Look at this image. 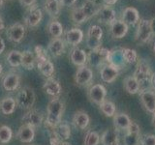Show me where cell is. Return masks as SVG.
I'll return each instance as SVG.
<instances>
[{
	"instance_id": "obj_1",
	"label": "cell",
	"mask_w": 155,
	"mask_h": 145,
	"mask_svg": "<svg viewBox=\"0 0 155 145\" xmlns=\"http://www.w3.org/2000/svg\"><path fill=\"white\" fill-rule=\"evenodd\" d=\"M63 112H64V103L59 98H52L48 105L47 118L45 126L48 130H52L61 122Z\"/></svg>"
},
{
	"instance_id": "obj_2",
	"label": "cell",
	"mask_w": 155,
	"mask_h": 145,
	"mask_svg": "<svg viewBox=\"0 0 155 145\" xmlns=\"http://www.w3.org/2000/svg\"><path fill=\"white\" fill-rule=\"evenodd\" d=\"M133 76L139 81L140 90L147 89V85L150 84V77L152 76V72L151 70H150V66L148 65V63L147 61H144L143 59L139 60Z\"/></svg>"
},
{
	"instance_id": "obj_3",
	"label": "cell",
	"mask_w": 155,
	"mask_h": 145,
	"mask_svg": "<svg viewBox=\"0 0 155 145\" xmlns=\"http://www.w3.org/2000/svg\"><path fill=\"white\" fill-rule=\"evenodd\" d=\"M17 105L22 109L29 110L32 108V106L35 104L36 96L34 90L29 86L22 87V88L18 92L16 97Z\"/></svg>"
},
{
	"instance_id": "obj_4",
	"label": "cell",
	"mask_w": 155,
	"mask_h": 145,
	"mask_svg": "<svg viewBox=\"0 0 155 145\" xmlns=\"http://www.w3.org/2000/svg\"><path fill=\"white\" fill-rule=\"evenodd\" d=\"M111 50H108L106 47H98L96 50H91L89 54H87V62H89L91 66L99 67L105 61L109 62Z\"/></svg>"
},
{
	"instance_id": "obj_5",
	"label": "cell",
	"mask_w": 155,
	"mask_h": 145,
	"mask_svg": "<svg viewBox=\"0 0 155 145\" xmlns=\"http://www.w3.org/2000/svg\"><path fill=\"white\" fill-rule=\"evenodd\" d=\"M153 36V33L150 26V21L148 19H140L138 22V28L136 31L135 39L136 42L139 44H145L149 42V40Z\"/></svg>"
},
{
	"instance_id": "obj_6",
	"label": "cell",
	"mask_w": 155,
	"mask_h": 145,
	"mask_svg": "<svg viewBox=\"0 0 155 145\" xmlns=\"http://www.w3.org/2000/svg\"><path fill=\"white\" fill-rule=\"evenodd\" d=\"M102 37H103V30L99 25H91L87 31L86 44L91 50H96L101 47Z\"/></svg>"
},
{
	"instance_id": "obj_7",
	"label": "cell",
	"mask_w": 155,
	"mask_h": 145,
	"mask_svg": "<svg viewBox=\"0 0 155 145\" xmlns=\"http://www.w3.org/2000/svg\"><path fill=\"white\" fill-rule=\"evenodd\" d=\"M107 89L103 84L97 83L91 85L87 90V97L91 103L95 105H100L106 100Z\"/></svg>"
},
{
	"instance_id": "obj_8",
	"label": "cell",
	"mask_w": 155,
	"mask_h": 145,
	"mask_svg": "<svg viewBox=\"0 0 155 145\" xmlns=\"http://www.w3.org/2000/svg\"><path fill=\"white\" fill-rule=\"evenodd\" d=\"M92 79H93V71L89 67L85 65L78 68L75 75V82L77 85L81 87L88 86Z\"/></svg>"
},
{
	"instance_id": "obj_9",
	"label": "cell",
	"mask_w": 155,
	"mask_h": 145,
	"mask_svg": "<svg viewBox=\"0 0 155 145\" xmlns=\"http://www.w3.org/2000/svg\"><path fill=\"white\" fill-rule=\"evenodd\" d=\"M140 100L145 110L152 114L155 112V90L153 88L140 90Z\"/></svg>"
},
{
	"instance_id": "obj_10",
	"label": "cell",
	"mask_w": 155,
	"mask_h": 145,
	"mask_svg": "<svg viewBox=\"0 0 155 145\" xmlns=\"http://www.w3.org/2000/svg\"><path fill=\"white\" fill-rule=\"evenodd\" d=\"M21 121L23 124L25 125H29L33 127L34 129L41 127L44 121V117L43 114L38 111L37 109H29L27 110L25 113L23 114V116L21 117Z\"/></svg>"
},
{
	"instance_id": "obj_11",
	"label": "cell",
	"mask_w": 155,
	"mask_h": 145,
	"mask_svg": "<svg viewBox=\"0 0 155 145\" xmlns=\"http://www.w3.org/2000/svg\"><path fill=\"white\" fill-rule=\"evenodd\" d=\"M140 126L132 121L130 127L126 130V134L123 137L124 145H140Z\"/></svg>"
},
{
	"instance_id": "obj_12",
	"label": "cell",
	"mask_w": 155,
	"mask_h": 145,
	"mask_svg": "<svg viewBox=\"0 0 155 145\" xmlns=\"http://www.w3.org/2000/svg\"><path fill=\"white\" fill-rule=\"evenodd\" d=\"M119 75V68L117 66H114L110 63L105 64L102 66L100 70V76L101 79L106 83H111L114 82L116 77Z\"/></svg>"
},
{
	"instance_id": "obj_13",
	"label": "cell",
	"mask_w": 155,
	"mask_h": 145,
	"mask_svg": "<svg viewBox=\"0 0 155 145\" xmlns=\"http://www.w3.org/2000/svg\"><path fill=\"white\" fill-rule=\"evenodd\" d=\"M7 36L13 43H21L25 36V27L19 22L14 23L7 29Z\"/></svg>"
},
{
	"instance_id": "obj_14",
	"label": "cell",
	"mask_w": 155,
	"mask_h": 145,
	"mask_svg": "<svg viewBox=\"0 0 155 145\" xmlns=\"http://www.w3.org/2000/svg\"><path fill=\"white\" fill-rule=\"evenodd\" d=\"M19 83H21V77L16 72H8L2 79V86L3 88L8 92L16 91Z\"/></svg>"
},
{
	"instance_id": "obj_15",
	"label": "cell",
	"mask_w": 155,
	"mask_h": 145,
	"mask_svg": "<svg viewBox=\"0 0 155 145\" xmlns=\"http://www.w3.org/2000/svg\"><path fill=\"white\" fill-rule=\"evenodd\" d=\"M43 18V13L40 8H37L35 5L30 7V10L28 11L25 18H24V22L29 27H36L40 24Z\"/></svg>"
},
{
	"instance_id": "obj_16",
	"label": "cell",
	"mask_w": 155,
	"mask_h": 145,
	"mask_svg": "<svg viewBox=\"0 0 155 145\" xmlns=\"http://www.w3.org/2000/svg\"><path fill=\"white\" fill-rule=\"evenodd\" d=\"M16 137L22 143H31L35 137V130L31 126L22 124L18 130Z\"/></svg>"
},
{
	"instance_id": "obj_17",
	"label": "cell",
	"mask_w": 155,
	"mask_h": 145,
	"mask_svg": "<svg viewBox=\"0 0 155 145\" xmlns=\"http://www.w3.org/2000/svg\"><path fill=\"white\" fill-rule=\"evenodd\" d=\"M43 90L45 93L52 98H58L62 93V87L59 81H57L54 79H47L45 83L43 85Z\"/></svg>"
},
{
	"instance_id": "obj_18",
	"label": "cell",
	"mask_w": 155,
	"mask_h": 145,
	"mask_svg": "<svg viewBox=\"0 0 155 145\" xmlns=\"http://www.w3.org/2000/svg\"><path fill=\"white\" fill-rule=\"evenodd\" d=\"M89 122H90L89 115L84 110H78L74 114V116H73L72 123L76 129L85 130L87 127H88Z\"/></svg>"
},
{
	"instance_id": "obj_19",
	"label": "cell",
	"mask_w": 155,
	"mask_h": 145,
	"mask_svg": "<svg viewBox=\"0 0 155 145\" xmlns=\"http://www.w3.org/2000/svg\"><path fill=\"white\" fill-rule=\"evenodd\" d=\"M98 21L104 24H110L113 23L114 21H116V14L113 8L110 6H103L99 11L98 14Z\"/></svg>"
},
{
	"instance_id": "obj_20",
	"label": "cell",
	"mask_w": 155,
	"mask_h": 145,
	"mask_svg": "<svg viewBox=\"0 0 155 145\" xmlns=\"http://www.w3.org/2000/svg\"><path fill=\"white\" fill-rule=\"evenodd\" d=\"M102 145H120L118 130L115 128L106 130L101 135Z\"/></svg>"
},
{
	"instance_id": "obj_21",
	"label": "cell",
	"mask_w": 155,
	"mask_h": 145,
	"mask_svg": "<svg viewBox=\"0 0 155 145\" xmlns=\"http://www.w3.org/2000/svg\"><path fill=\"white\" fill-rule=\"evenodd\" d=\"M70 60L77 67L85 66L87 63V53L81 48L75 47L70 52Z\"/></svg>"
},
{
	"instance_id": "obj_22",
	"label": "cell",
	"mask_w": 155,
	"mask_h": 145,
	"mask_svg": "<svg viewBox=\"0 0 155 145\" xmlns=\"http://www.w3.org/2000/svg\"><path fill=\"white\" fill-rule=\"evenodd\" d=\"M128 32V24L123 21H114L110 24V34L114 39H122Z\"/></svg>"
},
{
	"instance_id": "obj_23",
	"label": "cell",
	"mask_w": 155,
	"mask_h": 145,
	"mask_svg": "<svg viewBox=\"0 0 155 145\" xmlns=\"http://www.w3.org/2000/svg\"><path fill=\"white\" fill-rule=\"evenodd\" d=\"M37 68L46 79H51L52 76L54 75V65L50 59L37 60Z\"/></svg>"
},
{
	"instance_id": "obj_24",
	"label": "cell",
	"mask_w": 155,
	"mask_h": 145,
	"mask_svg": "<svg viewBox=\"0 0 155 145\" xmlns=\"http://www.w3.org/2000/svg\"><path fill=\"white\" fill-rule=\"evenodd\" d=\"M84 39V32L80 28H72L65 33V41L68 45L75 47L81 43Z\"/></svg>"
},
{
	"instance_id": "obj_25",
	"label": "cell",
	"mask_w": 155,
	"mask_h": 145,
	"mask_svg": "<svg viewBox=\"0 0 155 145\" xmlns=\"http://www.w3.org/2000/svg\"><path fill=\"white\" fill-rule=\"evenodd\" d=\"M48 50L54 57L62 55L65 50L64 41L60 38H52V40L48 45Z\"/></svg>"
},
{
	"instance_id": "obj_26",
	"label": "cell",
	"mask_w": 155,
	"mask_h": 145,
	"mask_svg": "<svg viewBox=\"0 0 155 145\" xmlns=\"http://www.w3.org/2000/svg\"><path fill=\"white\" fill-rule=\"evenodd\" d=\"M52 133H54V134L59 138L62 141H65V140L69 139L71 137V128L70 125L67 122L64 121H61V122L56 125L52 130H51Z\"/></svg>"
},
{
	"instance_id": "obj_27",
	"label": "cell",
	"mask_w": 155,
	"mask_h": 145,
	"mask_svg": "<svg viewBox=\"0 0 155 145\" xmlns=\"http://www.w3.org/2000/svg\"><path fill=\"white\" fill-rule=\"evenodd\" d=\"M131 122H132V120L126 113H115V115L114 116V125L117 130H122L126 132L130 127Z\"/></svg>"
},
{
	"instance_id": "obj_28",
	"label": "cell",
	"mask_w": 155,
	"mask_h": 145,
	"mask_svg": "<svg viewBox=\"0 0 155 145\" xmlns=\"http://www.w3.org/2000/svg\"><path fill=\"white\" fill-rule=\"evenodd\" d=\"M17 103L13 97H5L0 100V113L4 115H11L16 110Z\"/></svg>"
},
{
	"instance_id": "obj_29",
	"label": "cell",
	"mask_w": 155,
	"mask_h": 145,
	"mask_svg": "<svg viewBox=\"0 0 155 145\" xmlns=\"http://www.w3.org/2000/svg\"><path fill=\"white\" fill-rule=\"evenodd\" d=\"M122 21L126 24L135 25L140 21V14L138 10L134 7H127L122 12Z\"/></svg>"
},
{
	"instance_id": "obj_30",
	"label": "cell",
	"mask_w": 155,
	"mask_h": 145,
	"mask_svg": "<svg viewBox=\"0 0 155 145\" xmlns=\"http://www.w3.org/2000/svg\"><path fill=\"white\" fill-rule=\"evenodd\" d=\"M123 88L127 93L131 95L137 94L140 90L139 81L136 79L134 76H128L125 77L123 80Z\"/></svg>"
},
{
	"instance_id": "obj_31",
	"label": "cell",
	"mask_w": 155,
	"mask_h": 145,
	"mask_svg": "<svg viewBox=\"0 0 155 145\" xmlns=\"http://www.w3.org/2000/svg\"><path fill=\"white\" fill-rule=\"evenodd\" d=\"M102 7H103L102 6V4H96V3L87 1L86 0L81 8L82 9V11H84V13L85 14L87 19H89L91 18L97 16Z\"/></svg>"
},
{
	"instance_id": "obj_32",
	"label": "cell",
	"mask_w": 155,
	"mask_h": 145,
	"mask_svg": "<svg viewBox=\"0 0 155 145\" xmlns=\"http://www.w3.org/2000/svg\"><path fill=\"white\" fill-rule=\"evenodd\" d=\"M45 9L51 18H57L60 14L61 5L59 0H46Z\"/></svg>"
},
{
	"instance_id": "obj_33",
	"label": "cell",
	"mask_w": 155,
	"mask_h": 145,
	"mask_svg": "<svg viewBox=\"0 0 155 145\" xmlns=\"http://www.w3.org/2000/svg\"><path fill=\"white\" fill-rule=\"evenodd\" d=\"M99 108L101 112L107 117H114L116 113V106L115 105L110 101L105 100L103 103L99 105Z\"/></svg>"
},
{
	"instance_id": "obj_34",
	"label": "cell",
	"mask_w": 155,
	"mask_h": 145,
	"mask_svg": "<svg viewBox=\"0 0 155 145\" xmlns=\"http://www.w3.org/2000/svg\"><path fill=\"white\" fill-rule=\"evenodd\" d=\"M36 58L34 56L33 52L30 50H24L22 52V58H21V66L25 70H32L35 65Z\"/></svg>"
},
{
	"instance_id": "obj_35",
	"label": "cell",
	"mask_w": 155,
	"mask_h": 145,
	"mask_svg": "<svg viewBox=\"0 0 155 145\" xmlns=\"http://www.w3.org/2000/svg\"><path fill=\"white\" fill-rule=\"evenodd\" d=\"M21 58L22 52L18 50H11L7 55V62L11 67L18 68L21 66Z\"/></svg>"
},
{
	"instance_id": "obj_36",
	"label": "cell",
	"mask_w": 155,
	"mask_h": 145,
	"mask_svg": "<svg viewBox=\"0 0 155 145\" xmlns=\"http://www.w3.org/2000/svg\"><path fill=\"white\" fill-rule=\"evenodd\" d=\"M48 31L52 38H60L63 34V26L59 21H52L48 23Z\"/></svg>"
},
{
	"instance_id": "obj_37",
	"label": "cell",
	"mask_w": 155,
	"mask_h": 145,
	"mask_svg": "<svg viewBox=\"0 0 155 145\" xmlns=\"http://www.w3.org/2000/svg\"><path fill=\"white\" fill-rule=\"evenodd\" d=\"M101 142V137L99 134L93 130H89L84 135V145H99Z\"/></svg>"
},
{
	"instance_id": "obj_38",
	"label": "cell",
	"mask_w": 155,
	"mask_h": 145,
	"mask_svg": "<svg viewBox=\"0 0 155 145\" xmlns=\"http://www.w3.org/2000/svg\"><path fill=\"white\" fill-rule=\"evenodd\" d=\"M13 137V130L7 125L0 126V142L6 144L11 141Z\"/></svg>"
},
{
	"instance_id": "obj_39",
	"label": "cell",
	"mask_w": 155,
	"mask_h": 145,
	"mask_svg": "<svg viewBox=\"0 0 155 145\" xmlns=\"http://www.w3.org/2000/svg\"><path fill=\"white\" fill-rule=\"evenodd\" d=\"M71 18L72 21L77 24H81L87 21V18L85 14L82 11V9L80 8H74L71 12Z\"/></svg>"
},
{
	"instance_id": "obj_40",
	"label": "cell",
	"mask_w": 155,
	"mask_h": 145,
	"mask_svg": "<svg viewBox=\"0 0 155 145\" xmlns=\"http://www.w3.org/2000/svg\"><path fill=\"white\" fill-rule=\"evenodd\" d=\"M121 52H122V57L123 60L126 63H129V64H132V63H135L138 59V54L137 51L135 50H132V48H122L121 50Z\"/></svg>"
},
{
	"instance_id": "obj_41",
	"label": "cell",
	"mask_w": 155,
	"mask_h": 145,
	"mask_svg": "<svg viewBox=\"0 0 155 145\" xmlns=\"http://www.w3.org/2000/svg\"><path fill=\"white\" fill-rule=\"evenodd\" d=\"M140 145H155V134H143L140 138Z\"/></svg>"
},
{
	"instance_id": "obj_42",
	"label": "cell",
	"mask_w": 155,
	"mask_h": 145,
	"mask_svg": "<svg viewBox=\"0 0 155 145\" xmlns=\"http://www.w3.org/2000/svg\"><path fill=\"white\" fill-rule=\"evenodd\" d=\"M35 54H36V59L37 60H42V59H50L48 54L46 50V48L42 46H36L35 47Z\"/></svg>"
},
{
	"instance_id": "obj_43",
	"label": "cell",
	"mask_w": 155,
	"mask_h": 145,
	"mask_svg": "<svg viewBox=\"0 0 155 145\" xmlns=\"http://www.w3.org/2000/svg\"><path fill=\"white\" fill-rule=\"evenodd\" d=\"M59 2L61 6L70 7V6H73V5L77 2V0H59Z\"/></svg>"
},
{
	"instance_id": "obj_44",
	"label": "cell",
	"mask_w": 155,
	"mask_h": 145,
	"mask_svg": "<svg viewBox=\"0 0 155 145\" xmlns=\"http://www.w3.org/2000/svg\"><path fill=\"white\" fill-rule=\"evenodd\" d=\"M19 2L22 5V6H26V7H32L35 5L36 0H19Z\"/></svg>"
},
{
	"instance_id": "obj_45",
	"label": "cell",
	"mask_w": 155,
	"mask_h": 145,
	"mask_svg": "<svg viewBox=\"0 0 155 145\" xmlns=\"http://www.w3.org/2000/svg\"><path fill=\"white\" fill-rule=\"evenodd\" d=\"M5 42H4V40L3 39L0 37V54H2L3 53V51L5 50Z\"/></svg>"
},
{
	"instance_id": "obj_46",
	"label": "cell",
	"mask_w": 155,
	"mask_h": 145,
	"mask_svg": "<svg viewBox=\"0 0 155 145\" xmlns=\"http://www.w3.org/2000/svg\"><path fill=\"white\" fill-rule=\"evenodd\" d=\"M103 2L107 5V6H110V5H114L117 0H103Z\"/></svg>"
},
{
	"instance_id": "obj_47",
	"label": "cell",
	"mask_w": 155,
	"mask_h": 145,
	"mask_svg": "<svg viewBox=\"0 0 155 145\" xmlns=\"http://www.w3.org/2000/svg\"><path fill=\"white\" fill-rule=\"evenodd\" d=\"M150 26H151V30H152L153 35H155V18L150 19Z\"/></svg>"
},
{
	"instance_id": "obj_48",
	"label": "cell",
	"mask_w": 155,
	"mask_h": 145,
	"mask_svg": "<svg viewBox=\"0 0 155 145\" xmlns=\"http://www.w3.org/2000/svg\"><path fill=\"white\" fill-rule=\"evenodd\" d=\"M150 85L152 86L153 89H155V74H152L151 77H150Z\"/></svg>"
},
{
	"instance_id": "obj_49",
	"label": "cell",
	"mask_w": 155,
	"mask_h": 145,
	"mask_svg": "<svg viewBox=\"0 0 155 145\" xmlns=\"http://www.w3.org/2000/svg\"><path fill=\"white\" fill-rule=\"evenodd\" d=\"M4 27H5V24H4V21H3V19H2V18L0 17V32H1L3 29H4Z\"/></svg>"
},
{
	"instance_id": "obj_50",
	"label": "cell",
	"mask_w": 155,
	"mask_h": 145,
	"mask_svg": "<svg viewBox=\"0 0 155 145\" xmlns=\"http://www.w3.org/2000/svg\"><path fill=\"white\" fill-rule=\"evenodd\" d=\"M87 1L93 2V3H96V4H101V1H103V0H87Z\"/></svg>"
},
{
	"instance_id": "obj_51",
	"label": "cell",
	"mask_w": 155,
	"mask_h": 145,
	"mask_svg": "<svg viewBox=\"0 0 155 145\" xmlns=\"http://www.w3.org/2000/svg\"><path fill=\"white\" fill-rule=\"evenodd\" d=\"M152 125L155 127V112H154L153 115H152Z\"/></svg>"
},
{
	"instance_id": "obj_52",
	"label": "cell",
	"mask_w": 155,
	"mask_h": 145,
	"mask_svg": "<svg viewBox=\"0 0 155 145\" xmlns=\"http://www.w3.org/2000/svg\"><path fill=\"white\" fill-rule=\"evenodd\" d=\"M58 145H71V144H70V143H68V142H66V141H61Z\"/></svg>"
},
{
	"instance_id": "obj_53",
	"label": "cell",
	"mask_w": 155,
	"mask_h": 145,
	"mask_svg": "<svg viewBox=\"0 0 155 145\" xmlns=\"http://www.w3.org/2000/svg\"><path fill=\"white\" fill-rule=\"evenodd\" d=\"M2 72H3V66H2V64H1V63H0V76H1Z\"/></svg>"
},
{
	"instance_id": "obj_54",
	"label": "cell",
	"mask_w": 155,
	"mask_h": 145,
	"mask_svg": "<svg viewBox=\"0 0 155 145\" xmlns=\"http://www.w3.org/2000/svg\"><path fill=\"white\" fill-rule=\"evenodd\" d=\"M152 50H153L154 54H155V42L153 43V45H152Z\"/></svg>"
},
{
	"instance_id": "obj_55",
	"label": "cell",
	"mask_w": 155,
	"mask_h": 145,
	"mask_svg": "<svg viewBox=\"0 0 155 145\" xmlns=\"http://www.w3.org/2000/svg\"><path fill=\"white\" fill-rule=\"evenodd\" d=\"M3 5V0H0V7H1Z\"/></svg>"
}]
</instances>
